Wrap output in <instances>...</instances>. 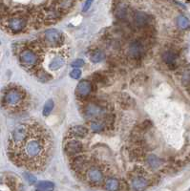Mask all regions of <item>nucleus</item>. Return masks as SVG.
Here are the masks:
<instances>
[{
    "mask_svg": "<svg viewBox=\"0 0 190 191\" xmlns=\"http://www.w3.org/2000/svg\"><path fill=\"white\" fill-rule=\"evenodd\" d=\"M92 3H93V0H86L85 1V4H84V6H83V11H87L88 10L90 9V7H91V5H92Z\"/></svg>",
    "mask_w": 190,
    "mask_h": 191,
    "instance_id": "obj_28",
    "label": "nucleus"
},
{
    "mask_svg": "<svg viewBox=\"0 0 190 191\" xmlns=\"http://www.w3.org/2000/svg\"><path fill=\"white\" fill-rule=\"evenodd\" d=\"M19 58H20L22 65L26 68L34 67L36 65L37 61H38V57H37V55L30 50L23 51V52L20 54Z\"/></svg>",
    "mask_w": 190,
    "mask_h": 191,
    "instance_id": "obj_5",
    "label": "nucleus"
},
{
    "mask_svg": "<svg viewBox=\"0 0 190 191\" xmlns=\"http://www.w3.org/2000/svg\"><path fill=\"white\" fill-rule=\"evenodd\" d=\"M102 112V109H101L99 106L96 105V104H89L85 107L84 113L86 118H95L97 117Z\"/></svg>",
    "mask_w": 190,
    "mask_h": 191,
    "instance_id": "obj_13",
    "label": "nucleus"
},
{
    "mask_svg": "<svg viewBox=\"0 0 190 191\" xmlns=\"http://www.w3.org/2000/svg\"><path fill=\"white\" fill-rule=\"evenodd\" d=\"M87 177H88V179H89V181L94 183V184H98L103 180L102 172H101L98 168H96V167L90 168L89 170H88Z\"/></svg>",
    "mask_w": 190,
    "mask_h": 191,
    "instance_id": "obj_10",
    "label": "nucleus"
},
{
    "mask_svg": "<svg viewBox=\"0 0 190 191\" xmlns=\"http://www.w3.org/2000/svg\"><path fill=\"white\" fill-rule=\"evenodd\" d=\"M8 28L14 33H18L20 31H22L26 25V21H25L24 18L19 17V16H15L11 17L8 20Z\"/></svg>",
    "mask_w": 190,
    "mask_h": 191,
    "instance_id": "obj_7",
    "label": "nucleus"
},
{
    "mask_svg": "<svg viewBox=\"0 0 190 191\" xmlns=\"http://www.w3.org/2000/svg\"><path fill=\"white\" fill-rule=\"evenodd\" d=\"M53 108H54V101L52 99H48L43 107V116L45 117L49 116L50 113L52 112Z\"/></svg>",
    "mask_w": 190,
    "mask_h": 191,
    "instance_id": "obj_20",
    "label": "nucleus"
},
{
    "mask_svg": "<svg viewBox=\"0 0 190 191\" xmlns=\"http://www.w3.org/2000/svg\"><path fill=\"white\" fill-rule=\"evenodd\" d=\"M44 38H45L46 44L49 46H52V47L58 46L63 41L62 34L56 29H51V30H48L47 32H45Z\"/></svg>",
    "mask_w": 190,
    "mask_h": 191,
    "instance_id": "obj_4",
    "label": "nucleus"
},
{
    "mask_svg": "<svg viewBox=\"0 0 190 191\" xmlns=\"http://www.w3.org/2000/svg\"><path fill=\"white\" fill-rule=\"evenodd\" d=\"M177 21H178V25L181 29H187L189 27V21L184 16H179Z\"/></svg>",
    "mask_w": 190,
    "mask_h": 191,
    "instance_id": "obj_23",
    "label": "nucleus"
},
{
    "mask_svg": "<svg viewBox=\"0 0 190 191\" xmlns=\"http://www.w3.org/2000/svg\"><path fill=\"white\" fill-rule=\"evenodd\" d=\"M38 79L40 80H42V81H48V80H51V76L47 74V73H45L44 71H42L41 73H39V75H38Z\"/></svg>",
    "mask_w": 190,
    "mask_h": 191,
    "instance_id": "obj_27",
    "label": "nucleus"
},
{
    "mask_svg": "<svg viewBox=\"0 0 190 191\" xmlns=\"http://www.w3.org/2000/svg\"><path fill=\"white\" fill-rule=\"evenodd\" d=\"M24 92L21 89L17 88H12L8 90L3 98L4 99V104L9 106V107H16L22 104L24 100Z\"/></svg>",
    "mask_w": 190,
    "mask_h": 191,
    "instance_id": "obj_3",
    "label": "nucleus"
},
{
    "mask_svg": "<svg viewBox=\"0 0 190 191\" xmlns=\"http://www.w3.org/2000/svg\"><path fill=\"white\" fill-rule=\"evenodd\" d=\"M105 187L109 191H116L119 188V182L116 179H109L105 184Z\"/></svg>",
    "mask_w": 190,
    "mask_h": 191,
    "instance_id": "obj_19",
    "label": "nucleus"
},
{
    "mask_svg": "<svg viewBox=\"0 0 190 191\" xmlns=\"http://www.w3.org/2000/svg\"><path fill=\"white\" fill-rule=\"evenodd\" d=\"M63 63H64V61H63V58L60 57H57L54 58L52 61H51L49 67H50V69H52V70H57L60 67H62Z\"/></svg>",
    "mask_w": 190,
    "mask_h": 191,
    "instance_id": "obj_18",
    "label": "nucleus"
},
{
    "mask_svg": "<svg viewBox=\"0 0 190 191\" xmlns=\"http://www.w3.org/2000/svg\"><path fill=\"white\" fill-rule=\"evenodd\" d=\"M92 92V84L87 80H81L75 89V94L80 98L88 97Z\"/></svg>",
    "mask_w": 190,
    "mask_h": 191,
    "instance_id": "obj_8",
    "label": "nucleus"
},
{
    "mask_svg": "<svg viewBox=\"0 0 190 191\" xmlns=\"http://www.w3.org/2000/svg\"><path fill=\"white\" fill-rule=\"evenodd\" d=\"M149 21V16L142 11H138L134 15V22L138 27H144Z\"/></svg>",
    "mask_w": 190,
    "mask_h": 191,
    "instance_id": "obj_12",
    "label": "nucleus"
},
{
    "mask_svg": "<svg viewBox=\"0 0 190 191\" xmlns=\"http://www.w3.org/2000/svg\"><path fill=\"white\" fill-rule=\"evenodd\" d=\"M148 183L142 177H136L132 181V186L137 191H142L146 188Z\"/></svg>",
    "mask_w": 190,
    "mask_h": 191,
    "instance_id": "obj_14",
    "label": "nucleus"
},
{
    "mask_svg": "<svg viewBox=\"0 0 190 191\" xmlns=\"http://www.w3.org/2000/svg\"><path fill=\"white\" fill-rule=\"evenodd\" d=\"M90 126H91L92 131H94V132H100L104 129V124L100 121H93V122H91Z\"/></svg>",
    "mask_w": 190,
    "mask_h": 191,
    "instance_id": "obj_21",
    "label": "nucleus"
},
{
    "mask_svg": "<svg viewBox=\"0 0 190 191\" xmlns=\"http://www.w3.org/2000/svg\"><path fill=\"white\" fill-rule=\"evenodd\" d=\"M86 164V160L84 157H78L75 158V161H74V166H75L78 169H80L82 167L85 166Z\"/></svg>",
    "mask_w": 190,
    "mask_h": 191,
    "instance_id": "obj_22",
    "label": "nucleus"
},
{
    "mask_svg": "<svg viewBox=\"0 0 190 191\" xmlns=\"http://www.w3.org/2000/svg\"><path fill=\"white\" fill-rule=\"evenodd\" d=\"M90 59H91V61H93L95 63L100 62L103 59H105V54L100 50H96V51H94V52H92V54L90 56Z\"/></svg>",
    "mask_w": 190,
    "mask_h": 191,
    "instance_id": "obj_17",
    "label": "nucleus"
},
{
    "mask_svg": "<svg viewBox=\"0 0 190 191\" xmlns=\"http://www.w3.org/2000/svg\"><path fill=\"white\" fill-rule=\"evenodd\" d=\"M80 75H81V71H80L79 68H75V69L70 73V76H71L72 79H74V80L79 79Z\"/></svg>",
    "mask_w": 190,
    "mask_h": 191,
    "instance_id": "obj_25",
    "label": "nucleus"
},
{
    "mask_svg": "<svg viewBox=\"0 0 190 191\" xmlns=\"http://www.w3.org/2000/svg\"><path fill=\"white\" fill-rule=\"evenodd\" d=\"M50 147L51 141L46 131L39 126H32L27 139L14 152V158L18 163H22L30 168H35L44 163Z\"/></svg>",
    "mask_w": 190,
    "mask_h": 191,
    "instance_id": "obj_1",
    "label": "nucleus"
},
{
    "mask_svg": "<svg viewBox=\"0 0 190 191\" xmlns=\"http://www.w3.org/2000/svg\"><path fill=\"white\" fill-rule=\"evenodd\" d=\"M84 64H85V62L83 61V59L79 58V59H75L71 64V66L74 67V68H80V67H83Z\"/></svg>",
    "mask_w": 190,
    "mask_h": 191,
    "instance_id": "obj_26",
    "label": "nucleus"
},
{
    "mask_svg": "<svg viewBox=\"0 0 190 191\" xmlns=\"http://www.w3.org/2000/svg\"><path fill=\"white\" fill-rule=\"evenodd\" d=\"M54 184L47 181H42L36 185L37 191H53L54 190Z\"/></svg>",
    "mask_w": 190,
    "mask_h": 191,
    "instance_id": "obj_16",
    "label": "nucleus"
},
{
    "mask_svg": "<svg viewBox=\"0 0 190 191\" xmlns=\"http://www.w3.org/2000/svg\"><path fill=\"white\" fill-rule=\"evenodd\" d=\"M25 176H26V179L30 184H34V183L36 182V178L34 176H33L32 174H26Z\"/></svg>",
    "mask_w": 190,
    "mask_h": 191,
    "instance_id": "obj_29",
    "label": "nucleus"
},
{
    "mask_svg": "<svg viewBox=\"0 0 190 191\" xmlns=\"http://www.w3.org/2000/svg\"><path fill=\"white\" fill-rule=\"evenodd\" d=\"M83 149L82 143L78 141V139H70L69 142L66 143L64 146V150L68 155H77L79 153H80Z\"/></svg>",
    "mask_w": 190,
    "mask_h": 191,
    "instance_id": "obj_6",
    "label": "nucleus"
},
{
    "mask_svg": "<svg viewBox=\"0 0 190 191\" xmlns=\"http://www.w3.org/2000/svg\"><path fill=\"white\" fill-rule=\"evenodd\" d=\"M31 129H32V125L28 123H21L14 129L10 139V148L12 152L16 151L22 145V143L25 142V139L29 136Z\"/></svg>",
    "mask_w": 190,
    "mask_h": 191,
    "instance_id": "obj_2",
    "label": "nucleus"
},
{
    "mask_svg": "<svg viewBox=\"0 0 190 191\" xmlns=\"http://www.w3.org/2000/svg\"><path fill=\"white\" fill-rule=\"evenodd\" d=\"M144 53L143 46L140 42H133L129 46V55L133 58H140Z\"/></svg>",
    "mask_w": 190,
    "mask_h": 191,
    "instance_id": "obj_9",
    "label": "nucleus"
},
{
    "mask_svg": "<svg viewBox=\"0 0 190 191\" xmlns=\"http://www.w3.org/2000/svg\"><path fill=\"white\" fill-rule=\"evenodd\" d=\"M162 58L164 60V62L170 67V68H174L176 66V63H177V57L174 53L172 52H165L162 55Z\"/></svg>",
    "mask_w": 190,
    "mask_h": 191,
    "instance_id": "obj_15",
    "label": "nucleus"
},
{
    "mask_svg": "<svg viewBox=\"0 0 190 191\" xmlns=\"http://www.w3.org/2000/svg\"><path fill=\"white\" fill-rule=\"evenodd\" d=\"M148 161V163L151 165L152 167H158L159 165L161 164V161L154 155H150L147 159Z\"/></svg>",
    "mask_w": 190,
    "mask_h": 191,
    "instance_id": "obj_24",
    "label": "nucleus"
},
{
    "mask_svg": "<svg viewBox=\"0 0 190 191\" xmlns=\"http://www.w3.org/2000/svg\"><path fill=\"white\" fill-rule=\"evenodd\" d=\"M71 138H85L88 134V129L82 125L74 126L69 131Z\"/></svg>",
    "mask_w": 190,
    "mask_h": 191,
    "instance_id": "obj_11",
    "label": "nucleus"
}]
</instances>
